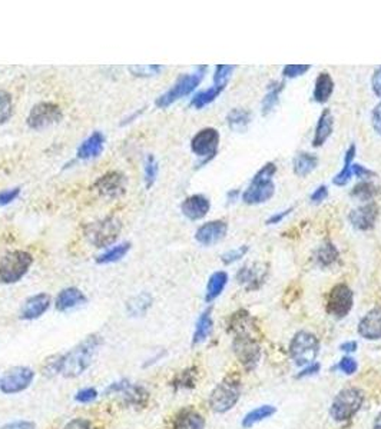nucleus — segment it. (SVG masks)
Segmentation results:
<instances>
[{
    "label": "nucleus",
    "mask_w": 381,
    "mask_h": 429,
    "mask_svg": "<svg viewBox=\"0 0 381 429\" xmlns=\"http://www.w3.org/2000/svg\"><path fill=\"white\" fill-rule=\"evenodd\" d=\"M131 249V244L129 242H123L119 245H115L112 248H109L108 251H105L102 255H99L97 258V262L99 265H109V263H115L118 261H121L122 258L126 256V254Z\"/></svg>",
    "instance_id": "obj_35"
},
{
    "label": "nucleus",
    "mask_w": 381,
    "mask_h": 429,
    "mask_svg": "<svg viewBox=\"0 0 381 429\" xmlns=\"http://www.w3.org/2000/svg\"><path fill=\"white\" fill-rule=\"evenodd\" d=\"M20 195V189L13 187V189H6L4 192H0V206H6L12 204L15 199H18Z\"/></svg>",
    "instance_id": "obj_47"
},
{
    "label": "nucleus",
    "mask_w": 381,
    "mask_h": 429,
    "mask_svg": "<svg viewBox=\"0 0 381 429\" xmlns=\"http://www.w3.org/2000/svg\"><path fill=\"white\" fill-rule=\"evenodd\" d=\"M211 313H212V309L208 308L200 315V318L197 321L194 337H193V345H200V344L205 342L208 340V337L211 335L212 326H214V321H212Z\"/></svg>",
    "instance_id": "obj_27"
},
{
    "label": "nucleus",
    "mask_w": 381,
    "mask_h": 429,
    "mask_svg": "<svg viewBox=\"0 0 381 429\" xmlns=\"http://www.w3.org/2000/svg\"><path fill=\"white\" fill-rule=\"evenodd\" d=\"M251 122V112L243 108H235L226 115V123L234 132H246Z\"/></svg>",
    "instance_id": "obj_29"
},
{
    "label": "nucleus",
    "mask_w": 381,
    "mask_h": 429,
    "mask_svg": "<svg viewBox=\"0 0 381 429\" xmlns=\"http://www.w3.org/2000/svg\"><path fill=\"white\" fill-rule=\"evenodd\" d=\"M334 87H336V83H334V80H332L331 75L328 72H321L315 79L313 99L317 104H325L331 98L332 92H334Z\"/></svg>",
    "instance_id": "obj_25"
},
{
    "label": "nucleus",
    "mask_w": 381,
    "mask_h": 429,
    "mask_svg": "<svg viewBox=\"0 0 381 429\" xmlns=\"http://www.w3.org/2000/svg\"><path fill=\"white\" fill-rule=\"evenodd\" d=\"M162 66L159 65H138V66H129V70L133 73V76L139 77H150L157 76L162 72Z\"/></svg>",
    "instance_id": "obj_42"
},
{
    "label": "nucleus",
    "mask_w": 381,
    "mask_h": 429,
    "mask_svg": "<svg viewBox=\"0 0 381 429\" xmlns=\"http://www.w3.org/2000/svg\"><path fill=\"white\" fill-rule=\"evenodd\" d=\"M238 194H240V192H238V190H234V192H229V194H228V199H229V201H231V199L235 201V198L238 197Z\"/></svg>",
    "instance_id": "obj_58"
},
{
    "label": "nucleus",
    "mask_w": 381,
    "mask_h": 429,
    "mask_svg": "<svg viewBox=\"0 0 381 429\" xmlns=\"http://www.w3.org/2000/svg\"><path fill=\"white\" fill-rule=\"evenodd\" d=\"M364 392L358 388L350 387L341 390L329 406V415L336 422L350 421L363 406Z\"/></svg>",
    "instance_id": "obj_4"
},
{
    "label": "nucleus",
    "mask_w": 381,
    "mask_h": 429,
    "mask_svg": "<svg viewBox=\"0 0 381 429\" xmlns=\"http://www.w3.org/2000/svg\"><path fill=\"white\" fill-rule=\"evenodd\" d=\"M340 349H341L343 352H346V354H353V352H356V349H357V342H356V341H349V342L343 344V345L340 347Z\"/></svg>",
    "instance_id": "obj_56"
},
{
    "label": "nucleus",
    "mask_w": 381,
    "mask_h": 429,
    "mask_svg": "<svg viewBox=\"0 0 381 429\" xmlns=\"http://www.w3.org/2000/svg\"><path fill=\"white\" fill-rule=\"evenodd\" d=\"M275 412H277V408H275V406H272V405H261V406H258V408L250 411V412L244 416L241 425H243V428L250 429V428H253L254 425H257V423H260V422H262V421L271 418Z\"/></svg>",
    "instance_id": "obj_32"
},
{
    "label": "nucleus",
    "mask_w": 381,
    "mask_h": 429,
    "mask_svg": "<svg viewBox=\"0 0 381 429\" xmlns=\"http://www.w3.org/2000/svg\"><path fill=\"white\" fill-rule=\"evenodd\" d=\"M104 147H105V136L101 132H93L89 137H86L80 143L76 155L82 161L98 158L102 154Z\"/></svg>",
    "instance_id": "obj_22"
},
{
    "label": "nucleus",
    "mask_w": 381,
    "mask_h": 429,
    "mask_svg": "<svg viewBox=\"0 0 381 429\" xmlns=\"http://www.w3.org/2000/svg\"><path fill=\"white\" fill-rule=\"evenodd\" d=\"M339 259V249L336 248V245L327 241L324 242L318 252H317V262L321 268H328L331 265H334Z\"/></svg>",
    "instance_id": "obj_36"
},
{
    "label": "nucleus",
    "mask_w": 381,
    "mask_h": 429,
    "mask_svg": "<svg viewBox=\"0 0 381 429\" xmlns=\"http://www.w3.org/2000/svg\"><path fill=\"white\" fill-rule=\"evenodd\" d=\"M320 371V363L314 362L311 365H307L304 366V369L297 375V378H306V376H311V375H315L317 372Z\"/></svg>",
    "instance_id": "obj_54"
},
{
    "label": "nucleus",
    "mask_w": 381,
    "mask_h": 429,
    "mask_svg": "<svg viewBox=\"0 0 381 429\" xmlns=\"http://www.w3.org/2000/svg\"><path fill=\"white\" fill-rule=\"evenodd\" d=\"M373 429H381V411L378 412V415H377V416H375V419H374Z\"/></svg>",
    "instance_id": "obj_57"
},
{
    "label": "nucleus",
    "mask_w": 381,
    "mask_h": 429,
    "mask_svg": "<svg viewBox=\"0 0 381 429\" xmlns=\"http://www.w3.org/2000/svg\"><path fill=\"white\" fill-rule=\"evenodd\" d=\"M241 384L240 379L234 376H226L224 380L212 390L208 404L215 414H226L231 411L241 398Z\"/></svg>",
    "instance_id": "obj_3"
},
{
    "label": "nucleus",
    "mask_w": 381,
    "mask_h": 429,
    "mask_svg": "<svg viewBox=\"0 0 381 429\" xmlns=\"http://www.w3.org/2000/svg\"><path fill=\"white\" fill-rule=\"evenodd\" d=\"M327 197H328V187L325 185H321L311 194L310 199L313 204H321L322 201L327 199Z\"/></svg>",
    "instance_id": "obj_48"
},
{
    "label": "nucleus",
    "mask_w": 381,
    "mask_h": 429,
    "mask_svg": "<svg viewBox=\"0 0 381 429\" xmlns=\"http://www.w3.org/2000/svg\"><path fill=\"white\" fill-rule=\"evenodd\" d=\"M332 130H334V116L329 109H324L318 118L314 137H313V147L320 148L328 140Z\"/></svg>",
    "instance_id": "obj_23"
},
{
    "label": "nucleus",
    "mask_w": 381,
    "mask_h": 429,
    "mask_svg": "<svg viewBox=\"0 0 381 429\" xmlns=\"http://www.w3.org/2000/svg\"><path fill=\"white\" fill-rule=\"evenodd\" d=\"M219 140L221 135L215 128H204L193 137V140H190V151L201 159L200 166L208 163L215 158L219 148Z\"/></svg>",
    "instance_id": "obj_9"
},
{
    "label": "nucleus",
    "mask_w": 381,
    "mask_h": 429,
    "mask_svg": "<svg viewBox=\"0 0 381 429\" xmlns=\"http://www.w3.org/2000/svg\"><path fill=\"white\" fill-rule=\"evenodd\" d=\"M210 209H211V202L204 195H190L181 205L182 215L189 220H200L205 218Z\"/></svg>",
    "instance_id": "obj_19"
},
{
    "label": "nucleus",
    "mask_w": 381,
    "mask_h": 429,
    "mask_svg": "<svg viewBox=\"0 0 381 429\" xmlns=\"http://www.w3.org/2000/svg\"><path fill=\"white\" fill-rule=\"evenodd\" d=\"M121 230L122 222L115 216H109L104 220L87 225L85 235L87 236V240L92 245L97 248H108L115 244Z\"/></svg>",
    "instance_id": "obj_8"
},
{
    "label": "nucleus",
    "mask_w": 381,
    "mask_h": 429,
    "mask_svg": "<svg viewBox=\"0 0 381 429\" xmlns=\"http://www.w3.org/2000/svg\"><path fill=\"white\" fill-rule=\"evenodd\" d=\"M95 189L105 198H121L126 192V176L121 172H108L95 182Z\"/></svg>",
    "instance_id": "obj_14"
},
{
    "label": "nucleus",
    "mask_w": 381,
    "mask_h": 429,
    "mask_svg": "<svg viewBox=\"0 0 381 429\" xmlns=\"http://www.w3.org/2000/svg\"><path fill=\"white\" fill-rule=\"evenodd\" d=\"M86 301L87 299L80 290L71 286V288H65L58 294L55 299V308L58 312H68L86 304Z\"/></svg>",
    "instance_id": "obj_21"
},
{
    "label": "nucleus",
    "mask_w": 381,
    "mask_h": 429,
    "mask_svg": "<svg viewBox=\"0 0 381 429\" xmlns=\"http://www.w3.org/2000/svg\"><path fill=\"white\" fill-rule=\"evenodd\" d=\"M98 398V391L95 388H83L76 392L75 401L79 404H90Z\"/></svg>",
    "instance_id": "obj_45"
},
{
    "label": "nucleus",
    "mask_w": 381,
    "mask_h": 429,
    "mask_svg": "<svg viewBox=\"0 0 381 429\" xmlns=\"http://www.w3.org/2000/svg\"><path fill=\"white\" fill-rule=\"evenodd\" d=\"M228 232V223L225 220H211L204 223L195 232V240L202 247H212L221 242Z\"/></svg>",
    "instance_id": "obj_15"
},
{
    "label": "nucleus",
    "mask_w": 381,
    "mask_h": 429,
    "mask_svg": "<svg viewBox=\"0 0 381 429\" xmlns=\"http://www.w3.org/2000/svg\"><path fill=\"white\" fill-rule=\"evenodd\" d=\"M354 305L353 291L346 283H339L332 286L327 299V312L337 319L346 318Z\"/></svg>",
    "instance_id": "obj_11"
},
{
    "label": "nucleus",
    "mask_w": 381,
    "mask_h": 429,
    "mask_svg": "<svg viewBox=\"0 0 381 429\" xmlns=\"http://www.w3.org/2000/svg\"><path fill=\"white\" fill-rule=\"evenodd\" d=\"M265 271L260 269L258 265H247L240 269L236 275V280L240 282L247 290H257L258 285L264 280Z\"/></svg>",
    "instance_id": "obj_26"
},
{
    "label": "nucleus",
    "mask_w": 381,
    "mask_h": 429,
    "mask_svg": "<svg viewBox=\"0 0 381 429\" xmlns=\"http://www.w3.org/2000/svg\"><path fill=\"white\" fill-rule=\"evenodd\" d=\"M293 211H294V208H290V209L281 211V212H278V213H274L271 218H268L267 225H277V223H281V222H282L285 218H287Z\"/></svg>",
    "instance_id": "obj_53"
},
{
    "label": "nucleus",
    "mask_w": 381,
    "mask_h": 429,
    "mask_svg": "<svg viewBox=\"0 0 381 429\" xmlns=\"http://www.w3.org/2000/svg\"><path fill=\"white\" fill-rule=\"evenodd\" d=\"M235 70V66H229V65H218L215 69V75H214V86H221L225 87L229 77L232 76V72Z\"/></svg>",
    "instance_id": "obj_41"
},
{
    "label": "nucleus",
    "mask_w": 381,
    "mask_h": 429,
    "mask_svg": "<svg viewBox=\"0 0 381 429\" xmlns=\"http://www.w3.org/2000/svg\"><path fill=\"white\" fill-rule=\"evenodd\" d=\"M159 172V165L154 155H148L145 161V186L147 189H151L154 183L157 182V176Z\"/></svg>",
    "instance_id": "obj_40"
},
{
    "label": "nucleus",
    "mask_w": 381,
    "mask_h": 429,
    "mask_svg": "<svg viewBox=\"0 0 381 429\" xmlns=\"http://www.w3.org/2000/svg\"><path fill=\"white\" fill-rule=\"evenodd\" d=\"M284 89V82H272L270 86H268V90L265 93V97L262 99V105H261V109H262V115H270L274 108L277 106L278 101H279V94Z\"/></svg>",
    "instance_id": "obj_33"
},
{
    "label": "nucleus",
    "mask_w": 381,
    "mask_h": 429,
    "mask_svg": "<svg viewBox=\"0 0 381 429\" xmlns=\"http://www.w3.org/2000/svg\"><path fill=\"white\" fill-rule=\"evenodd\" d=\"M205 72H207V66H200L197 69V72H194V73L182 75L169 90H167L157 99V102H155L157 108L165 109V108L171 106L172 104H175L176 101H179L181 98H185V97H188V94L193 93L202 82Z\"/></svg>",
    "instance_id": "obj_5"
},
{
    "label": "nucleus",
    "mask_w": 381,
    "mask_h": 429,
    "mask_svg": "<svg viewBox=\"0 0 381 429\" xmlns=\"http://www.w3.org/2000/svg\"><path fill=\"white\" fill-rule=\"evenodd\" d=\"M310 69H311L310 65H287V66H284L282 75L287 79H296L298 76L306 75Z\"/></svg>",
    "instance_id": "obj_43"
},
{
    "label": "nucleus",
    "mask_w": 381,
    "mask_h": 429,
    "mask_svg": "<svg viewBox=\"0 0 381 429\" xmlns=\"http://www.w3.org/2000/svg\"><path fill=\"white\" fill-rule=\"evenodd\" d=\"M247 252H248V247H240V248H236V249H232V251H228V252H225L222 256H221V259H222V262L225 263V265H231V263H234V262H236V261H240L241 258H244L246 255H247Z\"/></svg>",
    "instance_id": "obj_44"
},
{
    "label": "nucleus",
    "mask_w": 381,
    "mask_h": 429,
    "mask_svg": "<svg viewBox=\"0 0 381 429\" xmlns=\"http://www.w3.org/2000/svg\"><path fill=\"white\" fill-rule=\"evenodd\" d=\"M33 263V256L26 251H11L0 259V282L12 285L29 272Z\"/></svg>",
    "instance_id": "obj_7"
},
{
    "label": "nucleus",
    "mask_w": 381,
    "mask_h": 429,
    "mask_svg": "<svg viewBox=\"0 0 381 429\" xmlns=\"http://www.w3.org/2000/svg\"><path fill=\"white\" fill-rule=\"evenodd\" d=\"M62 118H64V113L58 104L40 102L30 109L26 122L30 129L42 130L55 123H59L62 120Z\"/></svg>",
    "instance_id": "obj_10"
},
{
    "label": "nucleus",
    "mask_w": 381,
    "mask_h": 429,
    "mask_svg": "<svg viewBox=\"0 0 381 429\" xmlns=\"http://www.w3.org/2000/svg\"><path fill=\"white\" fill-rule=\"evenodd\" d=\"M232 349L240 363L248 371H254L261 359V348L250 335H238L232 342Z\"/></svg>",
    "instance_id": "obj_13"
},
{
    "label": "nucleus",
    "mask_w": 381,
    "mask_h": 429,
    "mask_svg": "<svg viewBox=\"0 0 381 429\" xmlns=\"http://www.w3.org/2000/svg\"><path fill=\"white\" fill-rule=\"evenodd\" d=\"M358 335L367 341L381 340V308L367 312L357 326Z\"/></svg>",
    "instance_id": "obj_17"
},
{
    "label": "nucleus",
    "mask_w": 381,
    "mask_h": 429,
    "mask_svg": "<svg viewBox=\"0 0 381 429\" xmlns=\"http://www.w3.org/2000/svg\"><path fill=\"white\" fill-rule=\"evenodd\" d=\"M356 152H357L356 151V145L353 143V145L346 152L343 169L334 176V179H332V182H334L336 186H346L349 183V180L351 179V175H353V159L356 158Z\"/></svg>",
    "instance_id": "obj_34"
},
{
    "label": "nucleus",
    "mask_w": 381,
    "mask_h": 429,
    "mask_svg": "<svg viewBox=\"0 0 381 429\" xmlns=\"http://www.w3.org/2000/svg\"><path fill=\"white\" fill-rule=\"evenodd\" d=\"M371 87H373V92L375 93V97L381 98V66H378L373 73Z\"/></svg>",
    "instance_id": "obj_50"
},
{
    "label": "nucleus",
    "mask_w": 381,
    "mask_h": 429,
    "mask_svg": "<svg viewBox=\"0 0 381 429\" xmlns=\"http://www.w3.org/2000/svg\"><path fill=\"white\" fill-rule=\"evenodd\" d=\"M224 89L225 87H221V86H212V87H210L207 90H202V92L197 93L195 97L193 98V101H190V106L195 108V109L205 108L207 105L212 104L219 97Z\"/></svg>",
    "instance_id": "obj_37"
},
{
    "label": "nucleus",
    "mask_w": 381,
    "mask_h": 429,
    "mask_svg": "<svg viewBox=\"0 0 381 429\" xmlns=\"http://www.w3.org/2000/svg\"><path fill=\"white\" fill-rule=\"evenodd\" d=\"M52 301L51 297L47 294H37L30 297L29 299L25 301L22 309H20V319L25 321H33L44 315V312L49 309Z\"/></svg>",
    "instance_id": "obj_20"
},
{
    "label": "nucleus",
    "mask_w": 381,
    "mask_h": 429,
    "mask_svg": "<svg viewBox=\"0 0 381 429\" xmlns=\"http://www.w3.org/2000/svg\"><path fill=\"white\" fill-rule=\"evenodd\" d=\"M277 173V166L272 162L265 163L253 178L248 187L244 190L243 201L247 205H260L268 202L275 194L274 175Z\"/></svg>",
    "instance_id": "obj_2"
},
{
    "label": "nucleus",
    "mask_w": 381,
    "mask_h": 429,
    "mask_svg": "<svg viewBox=\"0 0 381 429\" xmlns=\"http://www.w3.org/2000/svg\"><path fill=\"white\" fill-rule=\"evenodd\" d=\"M36 425L30 421H15L4 425L0 429H35Z\"/></svg>",
    "instance_id": "obj_51"
},
{
    "label": "nucleus",
    "mask_w": 381,
    "mask_h": 429,
    "mask_svg": "<svg viewBox=\"0 0 381 429\" xmlns=\"http://www.w3.org/2000/svg\"><path fill=\"white\" fill-rule=\"evenodd\" d=\"M353 173H356L360 179H364V178H370L374 175V172H371L370 169L364 168L363 165H353Z\"/></svg>",
    "instance_id": "obj_55"
},
{
    "label": "nucleus",
    "mask_w": 381,
    "mask_h": 429,
    "mask_svg": "<svg viewBox=\"0 0 381 429\" xmlns=\"http://www.w3.org/2000/svg\"><path fill=\"white\" fill-rule=\"evenodd\" d=\"M377 194V187L370 182H361L354 186L351 197L360 201H371Z\"/></svg>",
    "instance_id": "obj_39"
},
{
    "label": "nucleus",
    "mask_w": 381,
    "mask_h": 429,
    "mask_svg": "<svg viewBox=\"0 0 381 429\" xmlns=\"http://www.w3.org/2000/svg\"><path fill=\"white\" fill-rule=\"evenodd\" d=\"M318 165V158L308 152H300L294 159V173L300 178L308 176Z\"/></svg>",
    "instance_id": "obj_31"
},
{
    "label": "nucleus",
    "mask_w": 381,
    "mask_h": 429,
    "mask_svg": "<svg viewBox=\"0 0 381 429\" xmlns=\"http://www.w3.org/2000/svg\"><path fill=\"white\" fill-rule=\"evenodd\" d=\"M152 306V297L148 292H140L126 304V311L131 316H144Z\"/></svg>",
    "instance_id": "obj_30"
},
{
    "label": "nucleus",
    "mask_w": 381,
    "mask_h": 429,
    "mask_svg": "<svg viewBox=\"0 0 381 429\" xmlns=\"http://www.w3.org/2000/svg\"><path fill=\"white\" fill-rule=\"evenodd\" d=\"M13 115L12 94L6 90H0V125L6 123Z\"/></svg>",
    "instance_id": "obj_38"
},
{
    "label": "nucleus",
    "mask_w": 381,
    "mask_h": 429,
    "mask_svg": "<svg viewBox=\"0 0 381 429\" xmlns=\"http://www.w3.org/2000/svg\"><path fill=\"white\" fill-rule=\"evenodd\" d=\"M378 218V206L374 202L365 204L357 209H353L349 215L350 223L357 230H370L374 228Z\"/></svg>",
    "instance_id": "obj_18"
},
{
    "label": "nucleus",
    "mask_w": 381,
    "mask_h": 429,
    "mask_svg": "<svg viewBox=\"0 0 381 429\" xmlns=\"http://www.w3.org/2000/svg\"><path fill=\"white\" fill-rule=\"evenodd\" d=\"M204 428H205L204 416L193 408L179 411L172 425V429H204Z\"/></svg>",
    "instance_id": "obj_24"
},
{
    "label": "nucleus",
    "mask_w": 381,
    "mask_h": 429,
    "mask_svg": "<svg viewBox=\"0 0 381 429\" xmlns=\"http://www.w3.org/2000/svg\"><path fill=\"white\" fill-rule=\"evenodd\" d=\"M102 344V337L97 335V333H92V335L86 337L66 355H62L61 375H64L65 378H76L82 375L93 362Z\"/></svg>",
    "instance_id": "obj_1"
},
{
    "label": "nucleus",
    "mask_w": 381,
    "mask_h": 429,
    "mask_svg": "<svg viewBox=\"0 0 381 429\" xmlns=\"http://www.w3.org/2000/svg\"><path fill=\"white\" fill-rule=\"evenodd\" d=\"M35 379V372L28 366H15L0 378V391L15 395L26 391Z\"/></svg>",
    "instance_id": "obj_12"
},
{
    "label": "nucleus",
    "mask_w": 381,
    "mask_h": 429,
    "mask_svg": "<svg viewBox=\"0 0 381 429\" xmlns=\"http://www.w3.org/2000/svg\"><path fill=\"white\" fill-rule=\"evenodd\" d=\"M290 358L297 366H307L315 362L320 354V341L314 333L308 330H300L293 337L289 348Z\"/></svg>",
    "instance_id": "obj_6"
},
{
    "label": "nucleus",
    "mask_w": 381,
    "mask_h": 429,
    "mask_svg": "<svg viewBox=\"0 0 381 429\" xmlns=\"http://www.w3.org/2000/svg\"><path fill=\"white\" fill-rule=\"evenodd\" d=\"M228 283V275L224 271H218L214 272L207 283V291H205V302L211 304L212 301H215L222 291L225 290V286Z\"/></svg>",
    "instance_id": "obj_28"
},
{
    "label": "nucleus",
    "mask_w": 381,
    "mask_h": 429,
    "mask_svg": "<svg viewBox=\"0 0 381 429\" xmlns=\"http://www.w3.org/2000/svg\"><path fill=\"white\" fill-rule=\"evenodd\" d=\"M64 429H92V428H90L89 421L82 419V418H75V419L69 421Z\"/></svg>",
    "instance_id": "obj_52"
},
{
    "label": "nucleus",
    "mask_w": 381,
    "mask_h": 429,
    "mask_svg": "<svg viewBox=\"0 0 381 429\" xmlns=\"http://www.w3.org/2000/svg\"><path fill=\"white\" fill-rule=\"evenodd\" d=\"M337 369H340L346 375H354L357 372V369H358V363H357V361L354 358L347 355V356H344L340 361V363L337 365Z\"/></svg>",
    "instance_id": "obj_46"
},
{
    "label": "nucleus",
    "mask_w": 381,
    "mask_h": 429,
    "mask_svg": "<svg viewBox=\"0 0 381 429\" xmlns=\"http://www.w3.org/2000/svg\"><path fill=\"white\" fill-rule=\"evenodd\" d=\"M371 125L373 129L378 136H381V102L374 108L373 115H371Z\"/></svg>",
    "instance_id": "obj_49"
},
{
    "label": "nucleus",
    "mask_w": 381,
    "mask_h": 429,
    "mask_svg": "<svg viewBox=\"0 0 381 429\" xmlns=\"http://www.w3.org/2000/svg\"><path fill=\"white\" fill-rule=\"evenodd\" d=\"M112 394H121L126 399V402L133 405H145L150 398V394L144 388L129 384L128 380H121V383L109 385V388L107 390V395Z\"/></svg>",
    "instance_id": "obj_16"
}]
</instances>
